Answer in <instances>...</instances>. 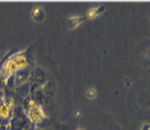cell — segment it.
<instances>
[{"mask_svg": "<svg viewBox=\"0 0 150 130\" xmlns=\"http://www.w3.org/2000/svg\"><path fill=\"white\" fill-rule=\"evenodd\" d=\"M87 97L90 98V99H94V98H96V94H97V92H96V90L94 89V88H90V89H88V91H87Z\"/></svg>", "mask_w": 150, "mask_h": 130, "instance_id": "obj_6", "label": "cell"}, {"mask_svg": "<svg viewBox=\"0 0 150 130\" xmlns=\"http://www.w3.org/2000/svg\"><path fill=\"white\" fill-rule=\"evenodd\" d=\"M27 65V59L23 54H16L7 60V62L4 64V66L1 68V75L2 77L8 79L11 77L12 75L16 74L19 72L23 71V68H25Z\"/></svg>", "mask_w": 150, "mask_h": 130, "instance_id": "obj_1", "label": "cell"}, {"mask_svg": "<svg viewBox=\"0 0 150 130\" xmlns=\"http://www.w3.org/2000/svg\"><path fill=\"white\" fill-rule=\"evenodd\" d=\"M101 11H102V8H93V9H90L89 11L87 12L86 18H88V19H93V18H95V16H97Z\"/></svg>", "mask_w": 150, "mask_h": 130, "instance_id": "obj_4", "label": "cell"}, {"mask_svg": "<svg viewBox=\"0 0 150 130\" xmlns=\"http://www.w3.org/2000/svg\"></svg>", "mask_w": 150, "mask_h": 130, "instance_id": "obj_7", "label": "cell"}, {"mask_svg": "<svg viewBox=\"0 0 150 130\" xmlns=\"http://www.w3.org/2000/svg\"><path fill=\"white\" fill-rule=\"evenodd\" d=\"M44 15L45 14H44V11H42L41 8H35L34 10L32 11V16L36 21H41L44 19Z\"/></svg>", "mask_w": 150, "mask_h": 130, "instance_id": "obj_3", "label": "cell"}, {"mask_svg": "<svg viewBox=\"0 0 150 130\" xmlns=\"http://www.w3.org/2000/svg\"><path fill=\"white\" fill-rule=\"evenodd\" d=\"M84 18H79V16H76V18H70L69 19V22H70V26L71 27H76L79 26L81 23L83 22Z\"/></svg>", "mask_w": 150, "mask_h": 130, "instance_id": "obj_5", "label": "cell"}, {"mask_svg": "<svg viewBox=\"0 0 150 130\" xmlns=\"http://www.w3.org/2000/svg\"><path fill=\"white\" fill-rule=\"evenodd\" d=\"M30 119H33L34 122H41L42 119L45 118V113L42 112L41 108L37 104H34L32 103L30 108Z\"/></svg>", "mask_w": 150, "mask_h": 130, "instance_id": "obj_2", "label": "cell"}]
</instances>
